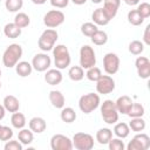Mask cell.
Masks as SVG:
<instances>
[{"instance_id":"1","label":"cell","mask_w":150,"mask_h":150,"mask_svg":"<svg viewBox=\"0 0 150 150\" xmlns=\"http://www.w3.org/2000/svg\"><path fill=\"white\" fill-rule=\"evenodd\" d=\"M22 56V47L18 43L9 45L2 54V63L7 68H13Z\"/></svg>"},{"instance_id":"2","label":"cell","mask_w":150,"mask_h":150,"mask_svg":"<svg viewBox=\"0 0 150 150\" xmlns=\"http://www.w3.org/2000/svg\"><path fill=\"white\" fill-rule=\"evenodd\" d=\"M53 50V56H54V63L57 69H64L70 64V54L68 48L64 45H56L54 46Z\"/></svg>"},{"instance_id":"3","label":"cell","mask_w":150,"mask_h":150,"mask_svg":"<svg viewBox=\"0 0 150 150\" xmlns=\"http://www.w3.org/2000/svg\"><path fill=\"white\" fill-rule=\"evenodd\" d=\"M100 96L98 94H94V93H88L84 94L80 97L79 100V108L82 112L84 114H90L93 112L95 109L98 108L100 105Z\"/></svg>"},{"instance_id":"4","label":"cell","mask_w":150,"mask_h":150,"mask_svg":"<svg viewBox=\"0 0 150 150\" xmlns=\"http://www.w3.org/2000/svg\"><path fill=\"white\" fill-rule=\"evenodd\" d=\"M101 115L105 123L115 124L118 121V111L116 110L115 102L112 100H105L101 104Z\"/></svg>"},{"instance_id":"5","label":"cell","mask_w":150,"mask_h":150,"mask_svg":"<svg viewBox=\"0 0 150 150\" xmlns=\"http://www.w3.org/2000/svg\"><path fill=\"white\" fill-rule=\"evenodd\" d=\"M56 40H57V32L53 28H48L43 30V33L39 38V41H38L39 48L43 52H49L54 48Z\"/></svg>"},{"instance_id":"6","label":"cell","mask_w":150,"mask_h":150,"mask_svg":"<svg viewBox=\"0 0 150 150\" xmlns=\"http://www.w3.org/2000/svg\"><path fill=\"white\" fill-rule=\"evenodd\" d=\"M73 148L77 150H91L94 148V137L87 132H76L71 139Z\"/></svg>"},{"instance_id":"7","label":"cell","mask_w":150,"mask_h":150,"mask_svg":"<svg viewBox=\"0 0 150 150\" xmlns=\"http://www.w3.org/2000/svg\"><path fill=\"white\" fill-rule=\"evenodd\" d=\"M96 63V56L93 47L84 45L80 49V66L83 69H88Z\"/></svg>"},{"instance_id":"8","label":"cell","mask_w":150,"mask_h":150,"mask_svg":"<svg viewBox=\"0 0 150 150\" xmlns=\"http://www.w3.org/2000/svg\"><path fill=\"white\" fill-rule=\"evenodd\" d=\"M64 21V14L61 11L52 9L47 12L43 16V23L47 28H56Z\"/></svg>"},{"instance_id":"9","label":"cell","mask_w":150,"mask_h":150,"mask_svg":"<svg viewBox=\"0 0 150 150\" xmlns=\"http://www.w3.org/2000/svg\"><path fill=\"white\" fill-rule=\"evenodd\" d=\"M103 69L108 75H114L120 69V57L115 53H107L103 57Z\"/></svg>"},{"instance_id":"10","label":"cell","mask_w":150,"mask_h":150,"mask_svg":"<svg viewBox=\"0 0 150 150\" xmlns=\"http://www.w3.org/2000/svg\"><path fill=\"white\" fill-rule=\"evenodd\" d=\"M150 146V137L146 134H137L127 145L128 150H146Z\"/></svg>"},{"instance_id":"11","label":"cell","mask_w":150,"mask_h":150,"mask_svg":"<svg viewBox=\"0 0 150 150\" xmlns=\"http://www.w3.org/2000/svg\"><path fill=\"white\" fill-rule=\"evenodd\" d=\"M50 148L53 150H71V139L62 134H56L50 138Z\"/></svg>"},{"instance_id":"12","label":"cell","mask_w":150,"mask_h":150,"mask_svg":"<svg viewBox=\"0 0 150 150\" xmlns=\"http://www.w3.org/2000/svg\"><path fill=\"white\" fill-rule=\"evenodd\" d=\"M115 89V81L110 75H102L96 81V90L98 94L107 95Z\"/></svg>"},{"instance_id":"13","label":"cell","mask_w":150,"mask_h":150,"mask_svg":"<svg viewBox=\"0 0 150 150\" xmlns=\"http://www.w3.org/2000/svg\"><path fill=\"white\" fill-rule=\"evenodd\" d=\"M50 63L52 60L46 53H39L32 60V67L36 71H46L50 67Z\"/></svg>"},{"instance_id":"14","label":"cell","mask_w":150,"mask_h":150,"mask_svg":"<svg viewBox=\"0 0 150 150\" xmlns=\"http://www.w3.org/2000/svg\"><path fill=\"white\" fill-rule=\"evenodd\" d=\"M135 66L137 69V74L141 79L150 77V61L145 56H138L135 61Z\"/></svg>"},{"instance_id":"15","label":"cell","mask_w":150,"mask_h":150,"mask_svg":"<svg viewBox=\"0 0 150 150\" xmlns=\"http://www.w3.org/2000/svg\"><path fill=\"white\" fill-rule=\"evenodd\" d=\"M120 5H121V0H103V8L102 9L109 20H111L116 16Z\"/></svg>"},{"instance_id":"16","label":"cell","mask_w":150,"mask_h":150,"mask_svg":"<svg viewBox=\"0 0 150 150\" xmlns=\"http://www.w3.org/2000/svg\"><path fill=\"white\" fill-rule=\"evenodd\" d=\"M132 104V100L131 97H129L128 95H123V96H120L116 101H115V105H116V110L118 111V114H124L127 115L128 110L130 109Z\"/></svg>"},{"instance_id":"17","label":"cell","mask_w":150,"mask_h":150,"mask_svg":"<svg viewBox=\"0 0 150 150\" xmlns=\"http://www.w3.org/2000/svg\"><path fill=\"white\" fill-rule=\"evenodd\" d=\"M45 81L49 86H56L62 81V74L60 69H48L45 74Z\"/></svg>"},{"instance_id":"18","label":"cell","mask_w":150,"mask_h":150,"mask_svg":"<svg viewBox=\"0 0 150 150\" xmlns=\"http://www.w3.org/2000/svg\"><path fill=\"white\" fill-rule=\"evenodd\" d=\"M2 105H4V108L6 109V111L15 112V111H19L20 102H19V100H18L14 95H7V96H5V98H4Z\"/></svg>"},{"instance_id":"19","label":"cell","mask_w":150,"mask_h":150,"mask_svg":"<svg viewBox=\"0 0 150 150\" xmlns=\"http://www.w3.org/2000/svg\"><path fill=\"white\" fill-rule=\"evenodd\" d=\"M49 101H50L52 105L55 107L56 109H62L64 107V103H66L63 94L61 91H59V90L49 91Z\"/></svg>"},{"instance_id":"20","label":"cell","mask_w":150,"mask_h":150,"mask_svg":"<svg viewBox=\"0 0 150 150\" xmlns=\"http://www.w3.org/2000/svg\"><path fill=\"white\" fill-rule=\"evenodd\" d=\"M28 125H29V129L33 132H36V134L43 132L46 130V128H47L46 121L42 117H33V118H30L29 122H28Z\"/></svg>"},{"instance_id":"21","label":"cell","mask_w":150,"mask_h":150,"mask_svg":"<svg viewBox=\"0 0 150 150\" xmlns=\"http://www.w3.org/2000/svg\"><path fill=\"white\" fill-rule=\"evenodd\" d=\"M91 19H93V21H94V23H95L96 26H105V25H108L109 21H110V20L108 19V16L105 15V13L103 12L102 8L95 9V11L93 12V14H91Z\"/></svg>"},{"instance_id":"22","label":"cell","mask_w":150,"mask_h":150,"mask_svg":"<svg viewBox=\"0 0 150 150\" xmlns=\"http://www.w3.org/2000/svg\"><path fill=\"white\" fill-rule=\"evenodd\" d=\"M15 70H16V74L21 77H27L32 74V70H33V67H32V63L27 62V61H19L16 64H15Z\"/></svg>"},{"instance_id":"23","label":"cell","mask_w":150,"mask_h":150,"mask_svg":"<svg viewBox=\"0 0 150 150\" xmlns=\"http://www.w3.org/2000/svg\"><path fill=\"white\" fill-rule=\"evenodd\" d=\"M111 138H112V130H110L109 128H101L96 132V141L102 145L108 144V142Z\"/></svg>"},{"instance_id":"24","label":"cell","mask_w":150,"mask_h":150,"mask_svg":"<svg viewBox=\"0 0 150 150\" xmlns=\"http://www.w3.org/2000/svg\"><path fill=\"white\" fill-rule=\"evenodd\" d=\"M18 139L19 142L22 144V145H29L33 139H34V136H33V131L29 129H20L19 134H18Z\"/></svg>"},{"instance_id":"25","label":"cell","mask_w":150,"mask_h":150,"mask_svg":"<svg viewBox=\"0 0 150 150\" xmlns=\"http://www.w3.org/2000/svg\"><path fill=\"white\" fill-rule=\"evenodd\" d=\"M4 33H5V35H6L7 38H9V39H16V38H19L20 34H21V28L18 27L14 22L7 23V25L5 26V28H4Z\"/></svg>"},{"instance_id":"26","label":"cell","mask_w":150,"mask_h":150,"mask_svg":"<svg viewBox=\"0 0 150 150\" xmlns=\"http://www.w3.org/2000/svg\"><path fill=\"white\" fill-rule=\"evenodd\" d=\"M114 134L118 137V138H125L129 136L130 134V128L127 123L124 122H120V123H116L115 127H114Z\"/></svg>"},{"instance_id":"27","label":"cell","mask_w":150,"mask_h":150,"mask_svg":"<svg viewBox=\"0 0 150 150\" xmlns=\"http://www.w3.org/2000/svg\"><path fill=\"white\" fill-rule=\"evenodd\" d=\"M60 117L63 122L66 123H73L75 120H76V112L73 108L70 107H63L62 110H61V114H60Z\"/></svg>"},{"instance_id":"28","label":"cell","mask_w":150,"mask_h":150,"mask_svg":"<svg viewBox=\"0 0 150 150\" xmlns=\"http://www.w3.org/2000/svg\"><path fill=\"white\" fill-rule=\"evenodd\" d=\"M11 123L15 129L20 130L26 125V117H25L23 114L15 111V112H13V115L11 117Z\"/></svg>"},{"instance_id":"29","label":"cell","mask_w":150,"mask_h":150,"mask_svg":"<svg viewBox=\"0 0 150 150\" xmlns=\"http://www.w3.org/2000/svg\"><path fill=\"white\" fill-rule=\"evenodd\" d=\"M90 38H91V42H93L94 45H96V46L105 45L107 41H108V35H107V33L103 32V30H100V29H97Z\"/></svg>"},{"instance_id":"30","label":"cell","mask_w":150,"mask_h":150,"mask_svg":"<svg viewBox=\"0 0 150 150\" xmlns=\"http://www.w3.org/2000/svg\"><path fill=\"white\" fill-rule=\"evenodd\" d=\"M68 75L70 77L71 81H81L83 77H84V71H83V68L81 66H73L70 67L69 71H68Z\"/></svg>"},{"instance_id":"31","label":"cell","mask_w":150,"mask_h":150,"mask_svg":"<svg viewBox=\"0 0 150 150\" xmlns=\"http://www.w3.org/2000/svg\"><path fill=\"white\" fill-rule=\"evenodd\" d=\"M128 125L132 131L141 132L145 129V121L142 117H131V121Z\"/></svg>"},{"instance_id":"32","label":"cell","mask_w":150,"mask_h":150,"mask_svg":"<svg viewBox=\"0 0 150 150\" xmlns=\"http://www.w3.org/2000/svg\"><path fill=\"white\" fill-rule=\"evenodd\" d=\"M144 107L141 104V103H134L132 102V104H131V107H130V109L128 110V112H127V115L131 118V117H142L143 115H144Z\"/></svg>"},{"instance_id":"33","label":"cell","mask_w":150,"mask_h":150,"mask_svg":"<svg viewBox=\"0 0 150 150\" xmlns=\"http://www.w3.org/2000/svg\"><path fill=\"white\" fill-rule=\"evenodd\" d=\"M128 21H129V23H131L132 26H139V25L143 23L144 19H143V16L138 13L137 9H131V11H129V13H128Z\"/></svg>"},{"instance_id":"34","label":"cell","mask_w":150,"mask_h":150,"mask_svg":"<svg viewBox=\"0 0 150 150\" xmlns=\"http://www.w3.org/2000/svg\"><path fill=\"white\" fill-rule=\"evenodd\" d=\"M29 22H30V19L26 13H18L14 18V23L20 28L27 27L29 25Z\"/></svg>"},{"instance_id":"35","label":"cell","mask_w":150,"mask_h":150,"mask_svg":"<svg viewBox=\"0 0 150 150\" xmlns=\"http://www.w3.org/2000/svg\"><path fill=\"white\" fill-rule=\"evenodd\" d=\"M23 5V0H6L5 1V7L8 12H18L19 9L22 8Z\"/></svg>"},{"instance_id":"36","label":"cell","mask_w":150,"mask_h":150,"mask_svg":"<svg viewBox=\"0 0 150 150\" xmlns=\"http://www.w3.org/2000/svg\"><path fill=\"white\" fill-rule=\"evenodd\" d=\"M86 76L89 81H93V82H96L101 76H102V73H101V69L93 66L90 68L87 69V73H86Z\"/></svg>"},{"instance_id":"37","label":"cell","mask_w":150,"mask_h":150,"mask_svg":"<svg viewBox=\"0 0 150 150\" xmlns=\"http://www.w3.org/2000/svg\"><path fill=\"white\" fill-rule=\"evenodd\" d=\"M144 50V45L143 42L138 41V40H134L130 42L129 45V52L132 54V55H139Z\"/></svg>"},{"instance_id":"38","label":"cell","mask_w":150,"mask_h":150,"mask_svg":"<svg viewBox=\"0 0 150 150\" xmlns=\"http://www.w3.org/2000/svg\"><path fill=\"white\" fill-rule=\"evenodd\" d=\"M97 29H98L97 26H96L95 23H93V22H86V23H83V25L81 26V32H82V34L86 35V36H88V38H90Z\"/></svg>"},{"instance_id":"39","label":"cell","mask_w":150,"mask_h":150,"mask_svg":"<svg viewBox=\"0 0 150 150\" xmlns=\"http://www.w3.org/2000/svg\"><path fill=\"white\" fill-rule=\"evenodd\" d=\"M12 137H13V130L7 125H2L0 128V141L7 142L12 139Z\"/></svg>"},{"instance_id":"40","label":"cell","mask_w":150,"mask_h":150,"mask_svg":"<svg viewBox=\"0 0 150 150\" xmlns=\"http://www.w3.org/2000/svg\"><path fill=\"white\" fill-rule=\"evenodd\" d=\"M108 146L110 150H124L125 145L123 143V141L121 138H111L109 142H108Z\"/></svg>"},{"instance_id":"41","label":"cell","mask_w":150,"mask_h":150,"mask_svg":"<svg viewBox=\"0 0 150 150\" xmlns=\"http://www.w3.org/2000/svg\"><path fill=\"white\" fill-rule=\"evenodd\" d=\"M137 11H138V13L143 16V19H146V18L150 16V5H149L148 2H142V4H139L138 7H137Z\"/></svg>"},{"instance_id":"42","label":"cell","mask_w":150,"mask_h":150,"mask_svg":"<svg viewBox=\"0 0 150 150\" xmlns=\"http://www.w3.org/2000/svg\"><path fill=\"white\" fill-rule=\"evenodd\" d=\"M5 150H22V144L18 141H13V139H9L7 141V143L5 144Z\"/></svg>"},{"instance_id":"43","label":"cell","mask_w":150,"mask_h":150,"mask_svg":"<svg viewBox=\"0 0 150 150\" xmlns=\"http://www.w3.org/2000/svg\"><path fill=\"white\" fill-rule=\"evenodd\" d=\"M69 0H50V5L56 8H64L67 7Z\"/></svg>"},{"instance_id":"44","label":"cell","mask_w":150,"mask_h":150,"mask_svg":"<svg viewBox=\"0 0 150 150\" xmlns=\"http://www.w3.org/2000/svg\"><path fill=\"white\" fill-rule=\"evenodd\" d=\"M149 30H150V25H148L145 27V30H144V35H143V41L145 45H150V36H149Z\"/></svg>"},{"instance_id":"45","label":"cell","mask_w":150,"mask_h":150,"mask_svg":"<svg viewBox=\"0 0 150 150\" xmlns=\"http://www.w3.org/2000/svg\"><path fill=\"white\" fill-rule=\"evenodd\" d=\"M127 5H130V6H135V5H137L138 2H139V0H123Z\"/></svg>"},{"instance_id":"46","label":"cell","mask_w":150,"mask_h":150,"mask_svg":"<svg viewBox=\"0 0 150 150\" xmlns=\"http://www.w3.org/2000/svg\"><path fill=\"white\" fill-rule=\"evenodd\" d=\"M5 114H6V109L4 108V105L0 104V121L5 117Z\"/></svg>"},{"instance_id":"47","label":"cell","mask_w":150,"mask_h":150,"mask_svg":"<svg viewBox=\"0 0 150 150\" xmlns=\"http://www.w3.org/2000/svg\"><path fill=\"white\" fill-rule=\"evenodd\" d=\"M75 5H79V6H81V5H83V4H86V1L87 0H71Z\"/></svg>"},{"instance_id":"48","label":"cell","mask_w":150,"mask_h":150,"mask_svg":"<svg viewBox=\"0 0 150 150\" xmlns=\"http://www.w3.org/2000/svg\"><path fill=\"white\" fill-rule=\"evenodd\" d=\"M46 1L47 0H32V2L35 4V5H43Z\"/></svg>"},{"instance_id":"49","label":"cell","mask_w":150,"mask_h":150,"mask_svg":"<svg viewBox=\"0 0 150 150\" xmlns=\"http://www.w3.org/2000/svg\"><path fill=\"white\" fill-rule=\"evenodd\" d=\"M93 1V4H101L103 0H91Z\"/></svg>"},{"instance_id":"50","label":"cell","mask_w":150,"mask_h":150,"mask_svg":"<svg viewBox=\"0 0 150 150\" xmlns=\"http://www.w3.org/2000/svg\"><path fill=\"white\" fill-rule=\"evenodd\" d=\"M0 76H1V69H0Z\"/></svg>"},{"instance_id":"51","label":"cell","mask_w":150,"mask_h":150,"mask_svg":"<svg viewBox=\"0 0 150 150\" xmlns=\"http://www.w3.org/2000/svg\"><path fill=\"white\" fill-rule=\"evenodd\" d=\"M0 88H1V82H0Z\"/></svg>"},{"instance_id":"52","label":"cell","mask_w":150,"mask_h":150,"mask_svg":"<svg viewBox=\"0 0 150 150\" xmlns=\"http://www.w3.org/2000/svg\"><path fill=\"white\" fill-rule=\"evenodd\" d=\"M1 127H2V125H1V124H0V128H1Z\"/></svg>"},{"instance_id":"53","label":"cell","mask_w":150,"mask_h":150,"mask_svg":"<svg viewBox=\"0 0 150 150\" xmlns=\"http://www.w3.org/2000/svg\"><path fill=\"white\" fill-rule=\"evenodd\" d=\"M0 1H1V0H0Z\"/></svg>"}]
</instances>
